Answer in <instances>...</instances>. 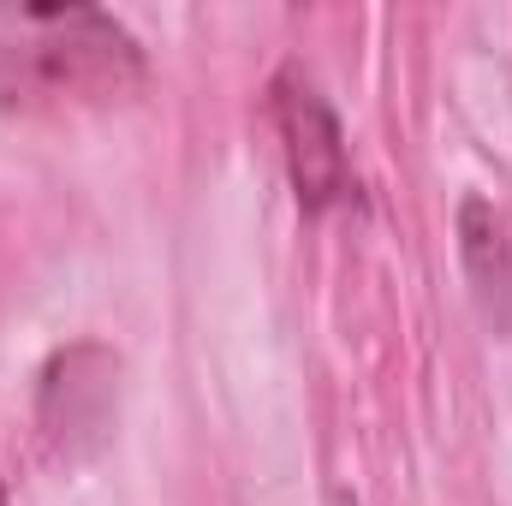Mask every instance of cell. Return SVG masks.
<instances>
[{
	"mask_svg": "<svg viewBox=\"0 0 512 506\" xmlns=\"http://www.w3.org/2000/svg\"><path fill=\"white\" fill-rule=\"evenodd\" d=\"M137 84L143 54L114 12L0 0V108H114Z\"/></svg>",
	"mask_w": 512,
	"mask_h": 506,
	"instance_id": "obj_1",
	"label": "cell"
},
{
	"mask_svg": "<svg viewBox=\"0 0 512 506\" xmlns=\"http://www.w3.org/2000/svg\"><path fill=\"white\" fill-rule=\"evenodd\" d=\"M274 120H280V137H286V167H292L298 203L304 209H328L334 197H346V179H352L346 137H340L334 108L316 96L310 78L280 72V84H274Z\"/></svg>",
	"mask_w": 512,
	"mask_h": 506,
	"instance_id": "obj_2",
	"label": "cell"
},
{
	"mask_svg": "<svg viewBox=\"0 0 512 506\" xmlns=\"http://www.w3.org/2000/svg\"><path fill=\"white\" fill-rule=\"evenodd\" d=\"M459 233H465V262H471V280H477V298L483 310L495 316V292L501 304L512 298V262H507V245H501V221L489 215V203H465L459 209Z\"/></svg>",
	"mask_w": 512,
	"mask_h": 506,
	"instance_id": "obj_3",
	"label": "cell"
},
{
	"mask_svg": "<svg viewBox=\"0 0 512 506\" xmlns=\"http://www.w3.org/2000/svg\"><path fill=\"white\" fill-rule=\"evenodd\" d=\"M334 506H358V501H352V495H340V501H334Z\"/></svg>",
	"mask_w": 512,
	"mask_h": 506,
	"instance_id": "obj_4",
	"label": "cell"
},
{
	"mask_svg": "<svg viewBox=\"0 0 512 506\" xmlns=\"http://www.w3.org/2000/svg\"><path fill=\"white\" fill-rule=\"evenodd\" d=\"M0 506H6V501H0Z\"/></svg>",
	"mask_w": 512,
	"mask_h": 506,
	"instance_id": "obj_5",
	"label": "cell"
}]
</instances>
